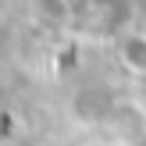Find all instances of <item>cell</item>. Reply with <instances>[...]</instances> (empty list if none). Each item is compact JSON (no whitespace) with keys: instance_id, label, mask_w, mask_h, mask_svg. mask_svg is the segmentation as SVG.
<instances>
[{"instance_id":"obj_1","label":"cell","mask_w":146,"mask_h":146,"mask_svg":"<svg viewBox=\"0 0 146 146\" xmlns=\"http://www.w3.org/2000/svg\"><path fill=\"white\" fill-rule=\"evenodd\" d=\"M82 146H114V143H104V139H93V143H82Z\"/></svg>"}]
</instances>
